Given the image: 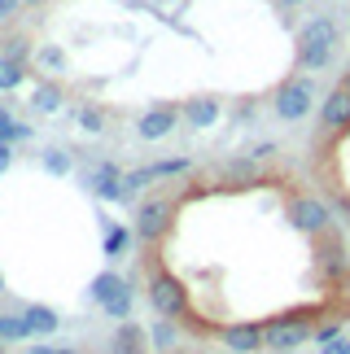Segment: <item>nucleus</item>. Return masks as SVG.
Masks as SVG:
<instances>
[{
  "mask_svg": "<svg viewBox=\"0 0 350 354\" xmlns=\"http://www.w3.org/2000/svg\"><path fill=\"white\" fill-rule=\"evenodd\" d=\"M18 84H22V66H18V62H9V57H0V92L18 88Z\"/></svg>",
  "mask_w": 350,
  "mask_h": 354,
  "instance_id": "obj_20",
  "label": "nucleus"
},
{
  "mask_svg": "<svg viewBox=\"0 0 350 354\" xmlns=\"http://www.w3.org/2000/svg\"><path fill=\"white\" fill-rule=\"evenodd\" d=\"M145 171H149V180H167V175H184L188 162L184 158H163V162H154V167H145Z\"/></svg>",
  "mask_w": 350,
  "mask_h": 354,
  "instance_id": "obj_17",
  "label": "nucleus"
},
{
  "mask_svg": "<svg viewBox=\"0 0 350 354\" xmlns=\"http://www.w3.org/2000/svg\"><path fill=\"white\" fill-rule=\"evenodd\" d=\"M320 118H324L329 131L350 127V84L338 88V92H329V101H324V110H320Z\"/></svg>",
  "mask_w": 350,
  "mask_h": 354,
  "instance_id": "obj_11",
  "label": "nucleus"
},
{
  "mask_svg": "<svg viewBox=\"0 0 350 354\" xmlns=\"http://www.w3.org/2000/svg\"><path fill=\"white\" fill-rule=\"evenodd\" d=\"M26 136H31V127L13 122V118H9V110H0V140H5V145H13V140H26Z\"/></svg>",
  "mask_w": 350,
  "mask_h": 354,
  "instance_id": "obj_18",
  "label": "nucleus"
},
{
  "mask_svg": "<svg viewBox=\"0 0 350 354\" xmlns=\"http://www.w3.org/2000/svg\"><path fill=\"white\" fill-rule=\"evenodd\" d=\"M0 293H5V276H0Z\"/></svg>",
  "mask_w": 350,
  "mask_h": 354,
  "instance_id": "obj_32",
  "label": "nucleus"
},
{
  "mask_svg": "<svg viewBox=\"0 0 350 354\" xmlns=\"http://www.w3.org/2000/svg\"><path fill=\"white\" fill-rule=\"evenodd\" d=\"M171 219H175V206L167 197H154V201H145V206L136 210V236L140 241H158L171 227Z\"/></svg>",
  "mask_w": 350,
  "mask_h": 354,
  "instance_id": "obj_4",
  "label": "nucleus"
},
{
  "mask_svg": "<svg viewBox=\"0 0 350 354\" xmlns=\"http://www.w3.org/2000/svg\"><path fill=\"white\" fill-rule=\"evenodd\" d=\"M13 13H18V0H0V22L13 18Z\"/></svg>",
  "mask_w": 350,
  "mask_h": 354,
  "instance_id": "obj_28",
  "label": "nucleus"
},
{
  "mask_svg": "<svg viewBox=\"0 0 350 354\" xmlns=\"http://www.w3.org/2000/svg\"><path fill=\"white\" fill-rule=\"evenodd\" d=\"M114 180H123V171L114 167V162H105V167L92 171V188H101V184H114Z\"/></svg>",
  "mask_w": 350,
  "mask_h": 354,
  "instance_id": "obj_23",
  "label": "nucleus"
},
{
  "mask_svg": "<svg viewBox=\"0 0 350 354\" xmlns=\"http://www.w3.org/2000/svg\"><path fill=\"white\" fill-rule=\"evenodd\" d=\"M31 110H35V114H57V110H62V92L53 88V84H39L35 97H31Z\"/></svg>",
  "mask_w": 350,
  "mask_h": 354,
  "instance_id": "obj_14",
  "label": "nucleus"
},
{
  "mask_svg": "<svg viewBox=\"0 0 350 354\" xmlns=\"http://www.w3.org/2000/svg\"><path fill=\"white\" fill-rule=\"evenodd\" d=\"M175 110H149V114H140V122H136V131H140V140H163V136H171L175 131Z\"/></svg>",
  "mask_w": 350,
  "mask_h": 354,
  "instance_id": "obj_10",
  "label": "nucleus"
},
{
  "mask_svg": "<svg viewBox=\"0 0 350 354\" xmlns=\"http://www.w3.org/2000/svg\"><path fill=\"white\" fill-rule=\"evenodd\" d=\"M31 5H39V0H31Z\"/></svg>",
  "mask_w": 350,
  "mask_h": 354,
  "instance_id": "obj_34",
  "label": "nucleus"
},
{
  "mask_svg": "<svg viewBox=\"0 0 350 354\" xmlns=\"http://www.w3.org/2000/svg\"><path fill=\"white\" fill-rule=\"evenodd\" d=\"M219 337L232 354H254L259 346H267V328H259V324H223Z\"/></svg>",
  "mask_w": 350,
  "mask_h": 354,
  "instance_id": "obj_5",
  "label": "nucleus"
},
{
  "mask_svg": "<svg viewBox=\"0 0 350 354\" xmlns=\"http://www.w3.org/2000/svg\"><path fill=\"white\" fill-rule=\"evenodd\" d=\"M31 337V328H26L22 315H0V346L5 342H26Z\"/></svg>",
  "mask_w": 350,
  "mask_h": 354,
  "instance_id": "obj_15",
  "label": "nucleus"
},
{
  "mask_svg": "<svg viewBox=\"0 0 350 354\" xmlns=\"http://www.w3.org/2000/svg\"><path fill=\"white\" fill-rule=\"evenodd\" d=\"M0 354H5V346H0Z\"/></svg>",
  "mask_w": 350,
  "mask_h": 354,
  "instance_id": "obj_35",
  "label": "nucleus"
},
{
  "mask_svg": "<svg viewBox=\"0 0 350 354\" xmlns=\"http://www.w3.org/2000/svg\"><path fill=\"white\" fill-rule=\"evenodd\" d=\"M149 302H154V310H158L163 319H175V315H184L188 293H184V284L175 280V276H154V284H149Z\"/></svg>",
  "mask_w": 350,
  "mask_h": 354,
  "instance_id": "obj_3",
  "label": "nucleus"
},
{
  "mask_svg": "<svg viewBox=\"0 0 350 354\" xmlns=\"http://www.w3.org/2000/svg\"><path fill=\"white\" fill-rule=\"evenodd\" d=\"M167 354H184V350H167Z\"/></svg>",
  "mask_w": 350,
  "mask_h": 354,
  "instance_id": "obj_33",
  "label": "nucleus"
},
{
  "mask_svg": "<svg viewBox=\"0 0 350 354\" xmlns=\"http://www.w3.org/2000/svg\"><path fill=\"white\" fill-rule=\"evenodd\" d=\"M9 162H13V149H9L5 140H0V175H5V171H9Z\"/></svg>",
  "mask_w": 350,
  "mask_h": 354,
  "instance_id": "obj_27",
  "label": "nucleus"
},
{
  "mask_svg": "<svg viewBox=\"0 0 350 354\" xmlns=\"http://www.w3.org/2000/svg\"><path fill=\"white\" fill-rule=\"evenodd\" d=\"M320 354H350V337H338V342H329Z\"/></svg>",
  "mask_w": 350,
  "mask_h": 354,
  "instance_id": "obj_25",
  "label": "nucleus"
},
{
  "mask_svg": "<svg viewBox=\"0 0 350 354\" xmlns=\"http://www.w3.org/2000/svg\"><path fill=\"white\" fill-rule=\"evenodd\" d=\"M127 245H131V232H127V227H114V223H105V254H110V258H118V254L127 250Z\"/></svg>",
  "mask_w": 350,
  "mask_h": 354,
  "instance_id": "obj_16",
  "label": "nucleus"
},
{
  "mask_svg": "<svg viewBox=\"0 0 350 354\" xmlns=\"http://www.w3.org/2000/svg\"><path fill=\"white\" fill-rule=\"evenodd\" d=\"M110 354H149V337H145L140 324H118L110 337Z\"/></svg>",
  "mask_w": 350,
  "mask_h": 354,
  "instance_id": "obj_8",
  "label": "nucleus"
},
{
  "mask_svg": "<svg viewBox=\"0 0 350 354\" xmlns=\"http://www.w3.org/2000/svg\"><path fill=\"white\" fill-rule=\"evenodd\" d=\"M298 62L306 66V71H320V66L333 62V48H298Z\"/></svg>",
  "mask_w": 350,
  "mask_h": 354,
  "instance_id": "obj_19",
  "label": "nucleus"
},
{
  "mask_svg": "<svg viewBox=\"0 0 350 354\" xmlns=\"http://www.w3.org/2000/svg\"><path fill=\"white\" fill-rule=\"evenodd\" d=\"M79 127H84V131H92V136H97V131H105V118H101L97 110H84V114H79Z\"/></svg>",
  "mask_w": 350,
  "mask_h": 354,
  "instance_id": "obj_24",
  "label": "nucleus"
},
{
  "mask_svg": "<svg viewBox=\"0 0 350 354\" xmlns=\"http://www.w3.org/2000/svg\"><path fill=\"white\" fill-rule=\"evenodd\" d=\"M280 5H302V0H280Z\"/></svg>",
  "mask_w": 350,
  "mask_h": 354,
  "instance_id": "obj_31",
  "label": "nucleus"
},
{
  "mask_svg": "<svg viewBox=\"0 0 350 354\" xmlns=\"http://www.w3.org/2000/svg\"><path fill=\"white\" fill-rule=\"evenodd\" d=\"M154 342H158V350H175V328H171V324L163 319V324H154Z\"/></svg>",
  "mask_w": 350,
  "mask_h": 354,
  "instance_id": "obj_22",
  "label": "nucleus"
},
{
  "mask_svg": "<svg viewBox=\"0 0 350 354\" xmlns=\"http://www.w3.org/2000/svg\"><path fill=\"white\" fill-rule=\"evenodd\" d=\"M22 53H26V39H9V53H5V57L9 62H22Z\"/></svg>",
  "mask_w": 350,
  "mask_h": 354,
  "instance_id": "obj_26",
  "label": "nucleus"
},
{
  "mask_svg": "<svg viewBox=\"0 0 350 354\" xmlns=\"http://www.w3.org/2000/svg\"><path fill=\"white\" fill-rule=\"evenodd\" d=\"M289 214H293V223H298L302 232H324V227H329V206L315 201V197H298Z\"/></svg>",
  "mask_w": 350,
  "mask_h": 354,
  "instance_id": "obj_7",
  "label": "nucleus"
},
{
  "mask_svg": "<svg viewBox=\"0 0 350 354\" xmlns=\"http://www.w3.org/2000/svg\"><path fill=\"white\" fill-rule=\"evenodd\" d=\"M311 105H315V88H311V79H285V84L276 88V114L285 118V122H298L311 114Z\"/></svg>",
  "mask_w": 350,
  "mask_h": 354,
  "instance_id": "obj_1",
  "label": "nucleus"
},
{
  "mask_svg": "<svg viewBox=\"0 0 350 354\" xmlns=\"http://www.w3.org/2000/svg\"><path fill=\"white\" fill-rule=\"evenodd\" d=\"M184 114H188V122H193V127H214V118H219V101L197 97V101L184 105Z\"/></svg>",
  "mask_w": 350,
  "mask_h": 354,
  "instance_id": "obj_13",
  "label": "nucleus"
},
{
  "mask_svg": "<svg viewBox=\"0 0 350 354\" xmlns=\"http://www.w3.org/2000/svg\"><path fill=\"white\" fill-rule=\"evenodd\" d=\"M92 302H97L105 315H114V319H127L131 315V289H127V280H118V276H97L92 280Z\"/></svg>",
  "mask_w": 350,
  "mask_h": 354,
  "instance_id": "obj_2",
  "label": "nucleus"
},
{
  "mask_svg": "<svg viewBox=\"0 0 350 354\" xmlns=\"http://www.w3.org/2000/svg\"><path fill=\"white\" fill-rule=\"evenodd\" d=\"M22 319H26V328H31V333H57V328H62L57 310H48V306H35V302L22 310Z\"/></svg>",
  "mask_w": 350,
  "mask_h": 354,
  "instance_id": "obj_12",
  "label": "nucleus"
},
{
  "mask_svg": "<svg viewBox=\"0 0 350 354\" xmlns=\"http://www.w3.org/2000/svg\"><path fill=\"white\" fill-rule=\"evenodd\" d=\"M35 354H79V350H35Z\"/></svg>",
  "mask_w": 350,
  "mask_h": 354,
  "instance_id": "obj_30",
  "label": "nucleus"
},
{
  "mask_svg": "<svg viewBox=\"0 0 350 354\" xmlns=\"http://www.w3.org/2000/svg\"><path fill=\"white\" fill-rule=\"evenodd\" d=\"M39 57H44V66H62V53H57V48H44Z\"/></svg>",
  "mask_w": 350,
  "mask_h": 354,
  "instance_id": "obj_29",
  "label": "nucleus"
},
{
  "mask_svg": "<svg viewBox=\"0 0 350 354\" xmlns=\"http://www.w3.org/2000/svg\"><path fill=\"white\" fill-rule=\"evenodd\" d=\"M44 171L48 175H66L71 171V158H66L62 149H44Z\"/></svg>",
  "mask_w": 350,
  "mask_h": 354,
  "instance_id": "obj_21",
  "label": "nucleus"
},
{
  "mask_svg": "<svg viewBox=\"0 0 350 354\" xmlns=\"http://www.w3.org/2000/svg\"><path fill=\"white\" fill-rule=\"evenodd\" d=\"M306 337H315V328H311V324H302V319L267 324V346H272V350H293V346H302Z\"/></svg>",
  "mask_w": 350,
  "mask_h": 354,
  "instance_id": "obj_6",
  "label": "nucleus"
},
{
  "mask_svg": "<svg viewBox=\"0 0 350 354\" xmlns=\"http://www.w3.org/2000/svg\"><path fill=\"white\" fill-rule=\"evenodd\" d=\"M333 44H338V22H333V18L306 22L302 35H298V48H333Z\"/></svg>",
  "mask_w": 350,
  "mask_h": 354,
  "instance_id": "obj_9",
  "label": "nucleus"
}]
</instances>
